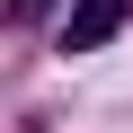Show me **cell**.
Wrapping results in <instances>:
<instances>
[{
	"label": "cell",
	"mask_w": 133,
	"mask_h": 133,
	"mask_svg": "<svg viewBox=\"0 0 133 133\" xmlns=\"http://www.w3.org/2000/svg\"><path fill=\"white\" fill-rule=\"evenodd\" d=\"M133 0H71V18H62V53H98L107 36H124Z\"/></svg>",
	"instance_id": "obj_1"
},
{
	"label": "cell",
	"mask_w": 133,
	"mask_h": 133,
	"mask_svg": "<svg viewBox=\"0 0 133 133\" xmlns=\"http://www.w3.org/2000/svg\"><path fill=\"white\" fill-rule=\"evenodd\" d=\"M18 133H44V124H18Z\"/></svg>",
	"instance_id": "obj_2"
}]
</instances>
